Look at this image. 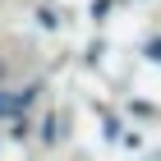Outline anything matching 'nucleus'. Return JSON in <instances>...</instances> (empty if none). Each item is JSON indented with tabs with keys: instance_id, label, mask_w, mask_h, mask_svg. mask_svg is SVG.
Returning a JSON list of instances; mask_svg holds the SVG:
<instances>
[{
	"instance_id": "nucleus-1",
	"label": "nucleus",
	"mask_w": 161,
	"mask_h": 161,
	"mask_svg": "<svg viewBox=\"0 0 161 161\" xmlns=\"http://www.w3.org/2000/svg\"><path fill=\"white\" fill-rule=\"evenodd\" d=\"M28 101H32V87L19 92V97H0V115H5V111H19V106H28Z\"/></svg>"
}]
</instances>
